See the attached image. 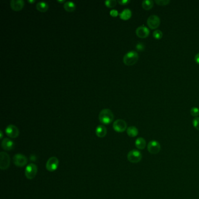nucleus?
<instances>
[{
	"instance_id": "nucleus-31",
	"label": "nucleus",
	"mask_w": 199,
	"mask_h": 199,
	"mask_svg": "<svg viewBox=\"0 0 199 199\" xmlns=\"http://www.w3.org/2000/svg\"><path fill=\"white\" fill-rule=\"evenodd\" d=\"M0 134H1L0 138H1V139H2V137H3V134H2V131H1V132H0Z\"/></svg>"
},
{
	"instance_id": "nucleus-2",
	"label": "nucleus",
	"mask_w": 199,
	"mask_h": 199,
	"mask_svg": "<svg viewBox=\"0 0 199 199\" xmlns=\"http://www.w3.org/2000/svg\"><path fill=\"white\" fill-rule=\"evenodd\" d=\"M138 60V54L135 51H130L124 55L123 62L126 66H133L137 62Z\"/></svg>"
},
{
	"instance_id": "nucleus-24",
	"label": "nucleus",
	"mask_w": 199,
	"mask_h": 199,
	"mask_svg": "<svg viewBox=\"0 0 199 199\" xmlns=\"http://www.w3.org/2000/svg\"><path fill=\"white\" fill-rule=\"evenodd\" d=\"M190 114L192 116L197 117L199 115V109L197 107H193L190 110Z\"/></svg>"
},
{
	"instance_id": "nucleus-3",
	"label": "nucleus",
	"mask_w": 199,
	"mask_h": 199,
	"mask_svg": "<svg viewBox=\"0 0 199 199\" xmlns=\"http://www.w3.org/2000/svg\"><path fill=\"white\" fill-rule=\"evenodd\" d=\"M142 155L140 151L133 150L128 152L127 154V159L132 163H138L142 161Z\"/></svg>"
},
{
	"instance_id": "nucleus-17",
	"label": "nucleus",
	"mask_w": 199,
	"mask_h": 199,
	"mask_svg": "<svg viewBox=\"0 0 199 199\" xmlns=\"http://www.w3.org/2000/svg\"><path fill=\"white\" fill-rule=\"evenodd\" d=\"M132 12L131 10L128 8L124 9L119 14L120 18L124 21L128 20L130 18L132 17Z\"/></svg>"
},
{
	"instance_id": "nucleus-29",
	"label": "nucleus",
	"mask_w": 199,
	"mask_h": 199,
	"mask_svg": "<svg viewBox=\"0 0 199 199\" xmlns=\"http://www.w3.org/2000/svg\"><path fill=\"white\" fill-rule=\"evenodd\" d=\"M117 2L122 5H125L128 4L130 2V1L129 0H119L117 1Z\"/></svg>"
},
{
	"instance_id": "nucleus-16",
	"label": "nucleus",
	"mask_w": 199,
	"mask_h": 199,
	"mask_svg": "<svg viewBox=\"0 0 199 199\" xmlns=\"http://www.w3.org/2000/svg\"><path fill=\"white\" fill-rule=\"evenodd\" d=\"M135 146L138 150H144L146 147V141L144 138L139 137L136 139L135 142Z\"/></svg>"
},
{
	"instance_id": "nucleus-18",
	"label": "nucleus",
	"mask_w": 199,
	"mask_h": 199,
	"mask_svg": "<svg viewBox=\"0 0 199 199\" xmlns=\"http://www.w3.org/2000/svg\"><path fill=\"white\" fill-rule=\"evenodd\" d=\"M36 9L41 12H45L49 9V6L45 2H39L36 5Z\"/></svg>"
},
{
	"instance_id": "nucleus-9",
	"label": "nucleus",
	"mask_w": 199,
	"mask_h": 199,
	"mask_svg": "<svg viewBox=\"0 0 199 199\" xmlns=\"http://www.w3.org/2000/svg\"><path fill=\"white\" fill-rule=\"evenodd\" d=\"M161 20L157 15H152L147 19V25L151 29H155L159 27Z\"/></svg>"
},
{
	"instance_id": "nucleus-13",
	"label": "nucleus",
	"mask_w": 199,
	"mask_h": 199,
	"mask_svg": "<svg viewBox=\"0 0 199 199\" xmlns=\"http://www.w3.org/2000/svg\"><path fill=\"white\" fill-rule=\"evenodd\" d=\"M24 1L22 0H12L10 2L11 7L15 11H21L24 7Z\"/></svg>"
},
{
	"instance_id": "nucleus-30",
	"label": "nucleus",
	"mask_w": 199,
	"mask_h": 199,
	"mask_svg": "<svg viewBox=\"0 0 199 199\" xmlns=\"http://www.w3.org/2000/svg\"><path fill=\"white\" fill-rule=\"evenodd\" d=\"M195 60L196 62H197L198 64H199V53H197V54L195 56Z\"/></svg>"
},
{
	"instance_id": "nucleus-11",
	"label": "nucleus",
	"mask_w": 199,
	"mask_h": 199,
	"mask_svg": "<svg viewBox=\"0 0 199 199\" xmlns=\"http://www.w3.org/2000/svg\"><path fill=\"white\" fill-rule=\"evenodd\" d=\"M5 133L10 138H15L18 137L19 134V131L17 127L12 124H10L5 129Z\"/></svg>"
},
{
	"instance_id": "nucleus-7",
	"label": "nucleus",
	"mask_w": 199,
	"mask_h": 199,
	"mask_svg": "<svg viewBox=\"0 0 199 199\" xmlns=\"http://www.w3.org/2000/svg\"><path fill=\"white\" fill-rule=\"evenodd\" d=\"M37 173V167L35 164H29L25 169V176L27 179L31 180L35 177Z\"/></svg>"
},
{
	"instance_id": "nucleus-14",
	"label": "nucleus",
	"mask_w": 199,
	"mask_h": 199,
	"mask_svg": "<svg viewBox=\"0 0 199 199\" xmlns=\"http://www.w3.org/2000/svg\"><path fill=\"white\" fill-rule=\"evenodd\" d=\"M1 146L5 150L11 151L14 148L15 144L9 138H4L1 142Z\"/></svg>"
},
{
	"instance_id": "nucleus-10",
	"label": "nucleus",
	"mask_w": 199,
	"mask_h": 199,
	"mask_svg": "<svg viewBox=\"0 0 199 199\" xmlns=\"http://www.w3.org/2000/svg\"><path fill=\"white\" fill-rule=\"evenodd\" d=\"M127 123L122 119L116 120L113 124V129L116 132L123 133L127 129Z\"/></svg>"
},
{
	"instance_id": "nucleus-32",
	"label": "nucleus",
	"mask_w": 199,
	"mask_h": 199,
	"mask_svg": "<svg viewBox=\"0 0 199 199\" xmlns=\"http://www.w3.org/2000/svg\"><path fill=\"white\" fill-rule=\"evenodd\" d=\"M29 2H31V3H34L35 2V1H28Z\"/></svg>"
},
{
	"instance_id": "nucleus-26",
	"label": "nucleus",
	"mask_w": 199,
	"mask_h": 199,
	"mask_svg": "<svg viewBox=\"0 0 199 199\" xmlns=\"http://www.w3.org/2000/svg\"><path fill=\"white\" fill-rule=\"evenodd\" d=\"M155 2L159 5H167L170 2V1L169 0H155Z\"/></svg>"
},
{
	"instance_id": "nucleus-12",
	"label": "nucleus",
	"mask_w": 199,
	"mask_h": 199,
	"mask_svg": "<svg viewBox=\"0 0 199 199\" xmlns=\"http://www.w3.org/2000/svg\"><path fill=\"white\" fill-rule=\"evenodd\" d=\"M136 33L138 37L144 39L150 35V30L148 29V28H147V27L140 26L137 27Z\"/></svg>"
},
{
	"instance_id": "nucleus-15",
	"label": "nucleus",
	"mask_w": 199,
	"mask_h": 199,
	"mask_svg": "<svg viewBox=\"0 0 199 199\" xmlns=\"http://www.w3.org/2000/svg\"><path fill=\"white\" fill-rule=\"evenodd\" d=\"M107 134V129L105 126L103 125L98 126L96 128V134L99 138H103L106 136Z\"/></svg>"
},
{
	"instance_id": "nucleus-33",
	"label": "nucleus",
	"mask_w": 199,
	"mask_h": 199,
	"mask_svg": "<svg viewBox=\"0 0 199 199\" xmlns=\"http://www.w3.org/2000/svg\"><path fill=\"white\" fill-rule=\"evenodd\" d=\"M58 2H59L60 3H62V2H64L65 1H58Z\"/></svg>"
},
{
	"instance_id": "nucleus-20",
	"label": "nucleus",
	"mask_w": 199,
	"mask_h": 199,
	"mask_svg": "<svg viewBox=\"0 0 199 199\" xmlns=\"http://www.w3.org/2000/svg\"><path fill=\"white\" fill-rule=\"evenodd\" d=\"M64 8L67 12H73L74 11H75V4L73 2L67 1L64 5Z\"/></svg>"
},
{
	"instance_id": "nucleus-28",
	"label": "nucleus",
	"mask_w": 199,
	"mask_h": 199,
	"mask_svg": "<svg viewBox=\"0 0 199 199\" xmlns=\"http://www.w3.org/2000/svg\"><path fill=\"white\" fill-rule=\"evenodd\" d=\"M110 15H111V16L113 17H116L118 16L119 12L116 9H112L110 11Z\"/></svg>"
},
{
	"instance_id": "nucleus-22",
	"label": "nucleus",
	"mask_w": 199,
	"mask_h": 199,
	"mask_svg": "<svg viewBox=\"0 0 199 199\" xmlns=\"http://www.w3.org/2000/svg\"><path fill=\"white\" fill-rule=\"evenodd\" d=\"M105 5L107 7L113 8L116 5L117 1L116 0H107L105 2Z\"/></svg>"
},
{
	"instance_id": "nucleus-27",
	"label": "nucleus",
	"mask_w": 199,
	"mask_h": 199,
	"mask_svg": "<svg viewBox=\"0 0 199 199\" xmlns=\"http://www.w3.org/2000/svg\"><path fill=\"white\" fill-rule=\"evenodd\" d=\"M136 47V49L138 51L142 52L145 49V45L143 44L142 43H137Z\"/></svg>"
},
{
	"instance_id": "nucleus-5",
	"label": "nucleus",
	"mask_w": 199,
	"mask_h": 199,
	"mask_svg": "<svg viewBox=\"0 0 199 199\" xmlns=\"http://www.w3.org/2000/svg\"><path fill=\"white\" fill-rule=\"evenodd\" d=\"M10 165V157L5 152L0 153V168L2 170H5L9 168Z\"/></svg>"
},
{
	"instance_id": "nucleus-19",
	"label": "nucleus",
	"mask_w": 199,
	"mask_h": 199,
	"mask_svg": "<svg viewBox=\"0 0 199 199\" xmlns=\"http://www.w3.org/2000/svg\"><path fill=\"white\" fill-rule=\"evenodd\" d=\"M127 134L129 137H136L138 134V130L135 126H130L127 128Z\"/></svg>"
},
{
	"instance_id": "nucleus-8",
	"label": "nucleus",
	"mask_w": 199,
	"mask_h": 199,
	"mask_svg": "<svg viewBox=\"0 0 199 199\" xmlns=\"http://www.w3.org/2000/svg\"><path fill=\"white\" fill-rule=\"evenodd\" d=\"M13 162L18 167H23L27 163V159L26 156L21 154H17L13 157Z\"/></svg>"
},
{
	"instance_id": "nucleus-4",
	"label": "nucleus",
	"mask_w": 199,
	"mask_h": 199,
	"mask_svg": "<svg viewBox=\"0 0 199 199\" xmlns=\"http://www.w3.org/2000/svg\"><path fill=\"white\" fill-rule=\"evenodd\" d=\"M147 149L151 154H157L161 150V146L159 142L156 140H152L147 144Z\"/></svg>"
},
{
	"instance_id": "nucleus-1",
	"label": "nucleus",
	"mask_w": 199,
	"mask_h": 199,
	"mask_svg": "<svg viewBox=\"0 0 199 199\" xmlns=\"http://www.w3.org/2000/svg\"><path fill=\"white\" fill-rule=\"evenodd\" d=\"M114 119L113 113L110 109H105L101 111L99 114V120L103 124H109Z\"/></svg>"
},
{
	"instance_id": "nucleus-6",
	"label": "nucleus",
	"mask_w": 199,
	"mask_h": 199,
	"mask_svg": "<svg viewBox=\"0 0 199 199\" xmlns=\"http://www.w3.org/2000/svg\"><path fill=\"white\" fill-rule=\"evenodd\" d=\"M59 165V161L56 157L50 158L46 164V168L49 172H54L57 170Z\"/></svg>"
},
{
	"instance_id": "nucleus-25",
	"label": "nucleus",
	"mask_w": 199,
	"mask_h": 199,
	"mask_svg": "<svg viewBox=\"0 0 199 199\" xmlns=\"http://www.w3.org/2000/svg\"><path fill=\"white\" fill-rule=\"evenodd\" d=\"M192 123L194 127L197 130H199V117H197L194 118V119L192 121Z\"/></svg>"
},
{
	"instance_id": "nucleus-21",
	"label": "nucleus",
	"mask_w": 199,
	"mask_h": 199,
	"mask_svg": "<svg viewBox=\"0 0 199 199\" xmlns=\"http://www.w3.org/2000/svg\"><path fill=\"white\" fill-rule=\"evenodd\" d=\"M154 6V1L152 0H144L142 2V7L145 10H150Z\"/></svg>"
},
{
	"instance_id": "nucleus-23",
	"label": "nucleus",
	"mask_w": 199,
	"mask_h": 199,
	"mask_svg": "<svg viewBox=\"0 0 199 199\" xmlns=\"http://www.w3.org/2000/svg\"><path fill=\"white\" fill-rule=\"evenodd\" d=\"M162 36H163V33L160 30H156L153 32V36L155 39H157V40L161 39L162 37Z\"/></svg>"
}]
</instances>
